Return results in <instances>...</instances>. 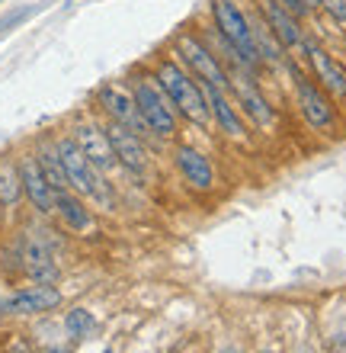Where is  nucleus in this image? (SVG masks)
Masks as SVG:
<instances>
[{
	"instance_id": "1",
	"label": "nucleus",
	"mask_w": 346,
	"mask_h": 353,
	"mask_svg": "<svg viewBox=\"0 0 346 353\" xmlns=\"http://www.w3.org/2000/svg\"><path fill=\"white\" fill-rule=\"evenodd\" d=\"M151 74H154V81L164 87V93L170 97V103H173V110H177L180 119L193 122V125H208V122H212L202 81H196L173 55L158 58Z\"/></svg>"
},
{
	"instance_id": "2",
	"label": "nucleus",
	"mask_w": 346,
	"mask_h": 353,
	"mask_svg": "<svg viewBox=\"0 0 346 353\" xmlns=\"http://www.w3.org/2000/svg\"><path fill=\"white\" fill-rule=\"evenodd\" d=\"M125 84H129L131 97H135V106H138L141 119L148 125L151 139H160V141L173 139L180 129V116L173 110L170 97L164 93V87L154 81V74L151 71H135Z\"/></svg>"
},
{
	"instance_id": "3",
	"label": "nucleus",
	"mask_w": 346,
	"mask_h": 353,
	"mask_svg": "<svg viewBox=\"0 0 346 353\" xmlns=\"http://www.w3.org/2000/svg\"><path fill=\"white\" fill-rule=\"evenodd\" d=\"M208 17H212V26L237 48V55L247 61V68H250L253 74H260L263 61L257 55V46H253V29H250L247 10L237 0H212L208 3Z\"/></svg>"
},
{
	"instance_id": "4",
	"label": "nucleus",
	"mask_w": 346,
	"mask_h": 353,
	"mask_svg": "<svg viewBox=\"0 0 346 353\" xmlns=\"http://www.w3.org/2000/svg\"><path fill=\"white\" fill-rule=\"evenodd\" d=\"M55 148H58V158L65 164V174H67V183L71 190L87 199H96V203H109L113 193H109V183H106V174L90 164L84 158V151L77 148V141L71 135H55Z\"/></svg>"
},
{
	"instance_id": "5",
	"label": "nucleus",
	"mask_w": 346,
	"mask_h": 353,
	"mask_svg": "<svg viewBox=\"0 0 346 353\" xmlns=\"http://www.w3.org/2000/svg\"><path fill=\"white\" fill-rule=\"evenodd\" d=\"M173 58H177L180 65L186 68L196 81L225 87V90H228V84H231V77H228L225 65L218 61V55L208 48L206 39L199 36V32H193V29L177 32V39H173Z\"/></svg>"
},
{
	"instance_id": "6",
	"label": "nucleus",
	"mask_w": 346,
	"mask_h": 353,
	"mask_svg": "<svg viewBox=\"0 0 346 353\" xmlns=\"http://www.w3.org/2000/svg\"><path fill=\"white\" fill-rule=\"evenodd\" d=\"M96 106H100V112H103L109 122H119V125H125V129L138 132L141 139H148L151 135L148 125H144V119H141L138 106H135V97H131L129 84H122V81H109V84H103L100 90H96Z\"/></svg>"
},
{
	"instance_id": "7",
	"label": "nucleus",
	"mask_w": 346,
	"mask_h": 353,
	"mask_svg": "<svg viewBox=\"0 0 346 353\" xmlns=\"http://www.w3.org/2000/svg\"><path fill=\"white\" fill-rule=\"evenodd\" d=\"M67 135L77 141V148L84 151V158L90 161L100 174H109V170L119 168V161H116V151H113V145H109V135H106L103 122L77 119Z\"/></svg>"
},
{
	"instance_id": "8",
	"label": "nucleus",
	"mask_w": 346,
	"mask_h": 353,
	"mask_svg": "<svg viewBox=\"0 0 346 353\" xmlns=\"http://www.w3.org/2000/svg\"><path fill=\"white\" fill-rule=\"evenodd\" d=\"M292 90H295V103H299V112L305 116L311 129L318 132H327L334 129V122H337V112H334V103L330 97L324 93V87L308 81L305 74H295L292 77Z\"/></svg>"
},
{
	"instance_id": "9",
	"label": "nucleus",
	"mask_w": 346,
	"mask_h": 353,
	"mask_svg": "<svg viewBox=\"0 0 346 353\" xmlns=\"http://www.w3.org/2000/svg\"><path fill=\"white\" fill-rule=\"evenodd\" d=\"M228 93L234 97L237 110L244 119H250L260 129H272L276 125V110L270 106V100L263 97V90L257 87V77H231Z\"/></svg>"
},
{
	"instance_id": "10",
	"label": "nucleus",
	"mask_w": 346,
	"mask_h": 353,
	"mask_svg": "<svg viewBox=\"0 0 346 353\" xmlns=\"http://www.w3.org/2000/svg\"><path fill=\"white\" fill-rule=\"evenodd\" d=\"M253 10H257L263 17V23L272 29V36L279 39L285 52H289V48H299L301 52V46L308 42V36H305L301 19L295 17V13H289L279 0H253Z\"/></svg>"
},
{
	"instance_id": "11",
	"label": "nucleus",
	"mask_w": 346,
	"mask_h": 353,
	"mask_svg": "<svg viewBox=\"0 0 346 353\" xmlns=\"http://www.w3.org/2000/svg\"><path fill=\"white\" fill-rule=\"evenodd\" d=\"M106 125V135H109V145L116 151V161H119V168H125L129 174H144L148 170V148H144V139H141L138 132L125 129L119 122H103Z\"/></svg>"
},
{
	"instance_id": "12",
	"label": "nucleus",
	"mask_w": 346,
	"mask_h": 353,
	"mask_svg": "<svg viewBox=\"0 0 346 353\" xmlns=\"http://www.w3.org/2000/svg\"><path fill=\"white\" fill-rule=\"evenodd\" d=\"M19 164V180H23V196H26L29 203H32V209L42 215L55 212V186L48 183V176L42 174V168H39V161L32 151H26L23 158H17Z\"/></svg>"
},
{
	"instance_id": "13",
	"label": "nucleus",
	"mask_w": 346,
	"mask_h": 353,
	"mask_svg": "<svg viewBox=\"0 0 346 353\" xmlns=\"http://www.w3.org/2000/svg\"><path fill=\"white\" fill-rule=\"evenodd\" d=\"M301 52L308 55V65H311V71H314V81L324 87V93L337 97V100H346V68L330 55L327 48H321L318 42H311V39L301 46Z\"/></svg>"
},
{
	"instance_id": "14",
	"label": "nucleus",
	"mask_w": 346,
	"mask_h": 353,
	"mask_svg": "<svg viewBox=\"0 0 346 353\" xmlns=\"http://www.w3.org/2000/svg\"><path fill=\"white\" fill-rule=\"evenodd\" d=\"M202 90H206V103H208V116H212V122L225 132L228 139H244V135H247L244 116H241V110L231 103V97H228L225 87H215V84H206V81H202Z\"/></svg>"
},
{
	"instance_id": "15",
	"label": "nucleus",
	"mask_w": 346,
	"mask_h": 353,
	"mask_svg": "<svg viewBox=\"0 0 346 353\" xmlns=\"http://www.w3.org/2000/svg\"><path fill=\"white\" fill-rule=\"evenodd\" d=\"M55 305H61V292L48 283H39V286L19 289L17 296H10L3 302V312L7 315H42V312H52Z\"/></svg>"
},
{
	"instance_id": "16",
	"label": "nucleus",
	"mask_w": 346,
	"mask_h": 353,
	"mask_svg": "<svg viewBox=\"0 0 346 353\" xmlns=\"http://www.w3.org/2000/svg\"><path fill=\"white\" fill-rule=\"evenodd\" d=\"M173 164H177V170L183 174V180H186L193 190H208V186L215 183L212 161L199 148H193V145H177V148H173Z\"/></svg>"
},
{
	"instance_id": "17",
	"label": "nucleus",
	"mask_w": 346,
	"mask_h": 353,
	"mask_svg": "<svg viewBox=\"0 0 346 353\" xmlns=\"http://www.w3.org/2000/svg\"><path fill=\"white\" fill-rule=\"evenodd\" d=\"M55 212L71 232H87V228L94 225V215H90V209L84 205V196L74 193V190H58Z\"/></svg>"
},
{
	"instance_id": "18",
	"label": "nucleus",
	"mask_w": 346,
	"mask_h": 353,
	"mask_svg": "<svg viewBox=\"0 0 346 353\" xmlns=\"http://www.w3.org/2000/svg\"><path fill=\"white\" fill-rule=\"evenodd\" d=\"M247 17H250V29H253V46H257V55H260L263 65H282L285 61V48L276 36H272V29L263 23V17L257 10H247Z\"/></svg>"
},
{
	"instance_id": "19",
	"label": "nucleus",
	"mask_w": 346,
	"mask_h": 353,
	"mask_svg": "<svg viewBox=\"0 0 346 353\" xmlns=\"http://www.w3.org/2000/svg\"><path fill=\"white\" fill-rule=\"evenodd\" d=\"M29 234H32V238H29L26 248H23V267H26L29 276L48 283V279H55V261H52V251H48V244L39 238V232H29Z\"/></svg>"
},
{
	"instance_id": "20",
	"label": "nucleus",
	"mask_w": 346,
	"mask_h": 353,
	"mask_svg": "<svg viewBox=\"0 0 346 353\" xmlns=\"http://www.w3.org/2000/svg\"><path fill=\"white\" fill-rule=\"evenodd\" d=\"M23 199V180H19L17 158H0V205H13Z\"/></svg>"
},
{
	"instance_id": "21",
	"label": "nucleus",
	"mask_w": 346,
	"mask_h": 353,
	"mask_svg": "<svg viewBox=\"0 0 346 353\" xmlns=\"http://www.w3.org/2000/svg\"><path fill=\"white\" fill-rule=\"evenodd\" d=\"M65 327H67V337H74V341H84V337L96 327V318L90 315L87 308H74V312H67Z\"/></svg>"
},
{
	"instance_id": "22",
	"label": "nucleus",
	"mask_w": 346,
	"mask_h": 353,
	"mask_svg": "<svg viewBox=\"0 0 346 353\" xmlns=\"http://www.w3.org/2000/svg\"><path fill=\"white\" fill-rule=\"evenodd\" d=\"M279 3H282V7H285V10H289V13H295V17H299V19L311 17V10L305 7V3H301V0H279Z\"/></svg>"
},
{
	"instance_id": "23",
	"label": "nucleus",
	"mask_w": 346,
	"mask_h": 353,
	"mask_svg": "<svg viewBox=\"0 0 346 353\" xmlns=\"http://www.w3.org/2000/svg\"><path fill=\"white\" fill-rule=\"evenodd\" d=\"M45 353H71V350H65V347H52V350H45Z\"/></svg>"
},
{
	"instance_id": "24",
	"label": "nucleus",
	"mask_w": 346,
	"mask_h": 353,
	"mask_svg": "<svg viewBox=\"0 0 346 353\" xmlns=\"http://www.w3.org/2000/svg\"><path fill=\"white\" fill-rule=\"evenodd\" d=\"M221 353H241V350H221Z\"/></svg>"
},
{
	"instance_id": "25",
	"label": "nucleus",
	"mask_w": 346,
	"mask_h": 353,
	"mask_svg": "<svg viewBox=\"0 0 346 353\" xmlns=\"http://www.w3.org/2000/svg\"><path fill=\"white\" fill-rule=\"evenodd\" d=\"M106 353H113V350H106Z\"/></svg>"
}]
</instances>
